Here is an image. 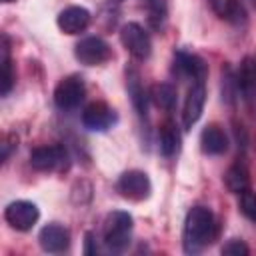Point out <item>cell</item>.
Masks as SVG:
<instances>
[{
  "label": "cell",
  "instance_id": "22",
  "mask_svg": "<svg viewBox=\"0 0 256 256\" xmlns=\"http://www.w3.org/2000/svg\"><path fill=\"white\" fill-rule=\"evenodd\" d=\"M128 92H130V96H132V102H134L138 114H140V116H146V110H148L146 94H144V90H142V86H140V82H138V76H136L134 72H132L130 78H128Z\"/></svg>",
  "mask_w": 256,
  "mask_h": 256
},
{
  "label": "cell",
  "instance_id": "26",
  "mask_svg": "<svg viewBox=\"0 0 256 256\" xmlns=\"http://www.w3.org/2000/svg\"><path fill=\"white\" fill-rule=\"evenodd\" d=\"M2 2H4V4H10V2H14V0H2Z\"/></svg>",
  "mask_w": 256,
  "mask_h": 256
},
{
  "label": "cell",
  "instance_id": "20",
  "mask_svg": "<svg viewBox=\"0 0 256 256\" xmlns=\"http://www.w3.org/2000/svg\"><path fill=\"white\" fill-rule=\"evenodd\" d=\"M216 12H218L222 18H226V20H230V22H234V24L246 22V10H244V6H242L240 0H222Z\"/></svg>",
  "mask_w": 256,
  "mask_h": 256
},
{
  "label": "cell",
  "instance_id": "16",
  "mask_svg": "<svg viewBox=\"0 0 256 256\" xmlns=\"http://www.w3.org/2000/svg\"><path fill=\"white\" fill-rule=\"evenodd\" d=\"M0 68H2V76H0V94L6 96V94L12 90V84H14V72H12L8 36H2V44H0Z\"/></svg>",
  "mask_w": 256,
  "mask_h": 256
},
{
  "label": "cell",
  "instance_id": "21",
  "mask_svg": "<svg viewBox=\"0 0 256 256\" xmlns=\"http://www.w3.org/2000/svg\"><path fill=\"white\" fill-rule=\"evenodd\" d=\"M148 8V20L154 28H162L168 14V0H144Z\"/></svg>",
  "mask_w": 256,
  "mask_h": 256
},
{
  "label": "cell",
  "instance_id": "6",
  "mask_svg": "<svg viewBox=\"0 0 256 256\" xmlns=\"http://www.w3.org/2000/svg\"><path fill=\"white\" fill-rule=\"evenodd\" d=\"M38 216H40V212H38L36 204L28 202V200H16V202L8 204L6 210H4L6 222H8L12 228L22 230V232L30 230V228L36 224Z\"/></svg>",
  "mask_w": 256,
  "mask_h": 256
},
{
  "label": "cell",
  "instance_id": "12",
  "mask_svg": "<svg viewBox=\"0 0 256 256\" xmlns=\"http://www.w3.org/2000/svg\"><path fill=\"white\" fill-rule=\"evenodd\" d=\"M38 240H40L42 250L56 254V252H62V250L68 248V244H70V232L64 226H60V224H48V226H44L40 230Z\"/></svg>",
  "mask_w": 256,
  "mask_h": 256
},
{
  "label": "cell",
  "instance_id": "15",
  "mask_svg": "<svg viewBox=\"0 0 256 256\" xmlns=\"http://www.w3.org/2000/svg\"><path fill=\"white\" fill-rule=\"evenodd\" d=\"M238 86L248 102H256V58L254 56H248L242 62L240 74H238Z\"/></svg>",
  "mask_w": 256,
  "mask_h": 256
},
{
  "label": "cell",
  "instance_id": "3",
  "mask_svg": "<svg viewBox=\"0 0 256 256\" xmlns=\"http://www.w3.org/2000/svg\"><path fill=\"white\" fill-rule=\"evenodd\" d=\"M120 40H122L124 48L138 60H146L152 52V42H150L148 32L136 22H128L122 26Z\"/></svg>",
  "mask_w": 256,
  "mask_h": 256
},
{
  "label": "cell",
  "instance_id": "17",
  "mask_svg": "<svg viewBox=\"0 0 256 256\" xmlns=\"http://www.w3.org/2000/svg\"><path fill=\"white\" fill-rule=\"evenodd\" d=\"M224 184H226V188H228L230 192H234V194L244 192V190L248 188V184H250L246 166L240 164V162H238V164H232V166L226 170V174H224Z\"/></svg>",
  "mask_w": 256,
  "mask_h": 256
},
{
  "label": "cell",
  "instance_id": "23",
  "mask_svg": "<svg viewBox=\"0 0 256 256\" xmlns=\"http://www.w3.org/2000/svg\"><path fill=\"white\" fill-rule=\"evenodd\" d=\"M240 212H242L248 220L256 222V194L250 192L248 188H246L244 192H240Z\"/></svg>",
  "mask_w": 256,
  "mask_h": 256
},
{
  "label": "cell",
  "instance_id": "24",
  "mask_svg": "<svg viewBox=\"0 0 256 256\" xmlns=\"http://www.w3.org/2000/svg\"><path fill=\"white\" fill-rule=\"evenodd\" d=\"M248 252H250L248 246L238 238H234L222 246V254H226V256H248Z\"/></svg>",
  "mask_w": 256,
  "mask_h": 256
},
{
  "label": "cell",
  "instance_id": "4",
  "mask_svg": "<svg viewBox=\"0 0 256 256\" xmlns=\"http://www.w3.org/2000/svg\"><path fill=\"white\" fill-rule=\"evenodd\" d=\"M84 82L80 76H66L54 90V102L60 110H72L84 100Z\"/></svg>",
  "mask_w": 256,
  "mask_h": 256
},
{
  "label": "cell",
  "instance_id": "25",
  "mask_svg": "<svg viewBox=\"0 0 256 256\" xmlns=\"http://www.w3.org/2000/svg\"><path fill=\"white\" fill-rule=\"evenodd\" d=\"M220 2H222V0H210V4H212V8H214V10H218Z\"/></svg>",
  "mask_w": 256,
  "mask_h": 256
},
{
  "label": "cell",
  "instance_id": "18",
  "mask_svg": "<svg viewBox=\"0 0 256 256\" xmlns=\"http://www.w3.org/2000/svg\"><path fill=\"white\" fill-rule=\"evenodd\" d=\"M150 98L152 102L162 108V110H172V106L176 104V88L172 84H166V82H160V84H154L150 88Z\"/></svg>",
  "mask_w": 256,
  "mask_h": 256
},
{
  "label": "cell",
  "instance_id": "5",
  "mask_svg": "<svg viewBox=\"0 0 256 256\" xmlns=\"http://www.w3.org/2000/svg\"><path fill=\"white\" fill-rule=\"evenodd\" d=\"M76 58L86 64V66H96V64H104L110 56H112V50L110 46L98 38V36H88V38H82L78 44H76V50H74Z\"/></svg>",
  "mask_w": 256,
  "mask_h": 256
},
{
  "label": "cell",
  "instance_id": "14",
  "mask_svg": "<svg viewBox=\"0 0 256 256\" xmlns=\"http://www.w3.org/2000/svg\"><path fill=\"white\" fill-rule=\"evenodd\" d=\"M200 148L204 154H222L228 148V138L218 126L210 124L200 134Z\"/></svg>",
  "mask_w": 256,
  "mask_h": 256
},
{
  "label": "cell",
  "instance_id": "11",
  "mask_svg": "<svg viewBox=\"0 0 256 256\" xmlns=\"http://www.w3.org/2000/svg\"><path fill=\"white\" fill-rule=\"evenodd\" d=\"M90 24V12L82 6H68L58 14V28L66 34H80Z\"/></svg>",
  "mask_w": 256,
  "mask_h": 256
},
{
  "label": "cell",
  "instance_id": "13",
  "mask_svg": "<svg viewBox=\"0 0 256 256\" xmlns=\"http://www.w3.org/2000/svg\"><path fill=\"white\" fill-rule=\"evenodd\" d=\"M176 68H178L180 74L190 76V78H194L196 82H202L204 76H206V72H208L204 60H202L200 56L188 54V52H178V54H176Z\"/></svg>",
  "mask_w": 256,
  "mask_h": 256
},
{
  "label": "cell",
  "instance_id": "7",
  "mask_svg": "<svg viewBox=\"0 0 256 256\" xmlns=\"http://www.w3.org/2000/svg\"><path fill=\"white\" fill-rule=\"evenodd\" d=\"M118 192L124 196V198H130V200H144L150 196V180L144 172L140 170H128L120 176L118 184H116Z\"/></svg>",
  "mask_w": 256,
  "mask_h": 256
},
{
  "label": "cell",
  "instance_id": "2",
  "mask_svg": "<svg viewBox=\"0 0 256 256\" xmlns=\"http://www.w3.org/2000/svg\"><path fill=\"white\" fill-rule=\"evenodd\" d=\"M132 216L122 210H114L104 220V242L110 250L122 252L130 244Z\"/></svg>",
  "mask_w": 256,
  "mask_h": 256
},
{
  "label": "cell",
  "instance_id": "10",
  "mask_svg": "<svg viewBox=\"0 0 256 256\" xmlns=\"http://www.w3.org/2000/svg\"><path fill=\"white\" fill-rule=\"evenodd\" d=\"M64 160H66L64 146H38L30 152V164L34 170L40 172H50L60 168Z\"/></svg>",
  "mask_w": 256,
  "mask_h": 256
},
{
  "label": "cell",
  "instance_id": "8",
  "mask_svg": "<svg viewBox=\"0 0 256 256\" xmlns=\"http://www.w3.org/2000/svg\"><path fill=\"white\" fill-rule=\"evenodd\" d=\"M204 104H206V88H204V82H194L186 94V100H184V110H182V124L186 130H190L198 118L202 116V110H204Z\"/></svg>",
  "mask_w": 256,
  "mask_h": 256
},
{
  "label": "cell",
  "instance_id": "19",
  "mask_svg": "<svg viewBox=\"0 0 256 256\" xmlns=\"http://www.w3.org/2000/svg\"><path fill=\"white\" fill-rule=\"evenodd\" d=\"M180 148V134L172 124H164L160 130V152L164 156L176 154Z\"/></svg>",
  "mask_w": 256,
  "mask_h": 256
},
{
  "label": "cell",
  "instance_id": "9",
  "mask_svg": "<svg viewBox=\"0 0 256 256\" xmlns=\"http://www.w3.org/2000/svg\"><path fill=\"white\" fill-rule=\"evenodd\" d=\"M116 122L114 110L104 102H92L82 112V124L92 132H104Z\"/></svg>",
  "mask_w": 256,
  "mask_h": 256
},
{
  "label": "cell",
  "instance_id": "1",
  "mask_svg": "<svg viewBox=\"0 0 256 256\" xmlns=\"http://www.w3.org/2000/svg\"><path fill=\"white\" fill-rule=\"evenodd\" d=\"M216 236L214 214L204 206H194L184 220V250L188 254L200 252Z\"/></svg>",
  "mask_w": 256,
  "mask_h": 256
}]
</instances>
